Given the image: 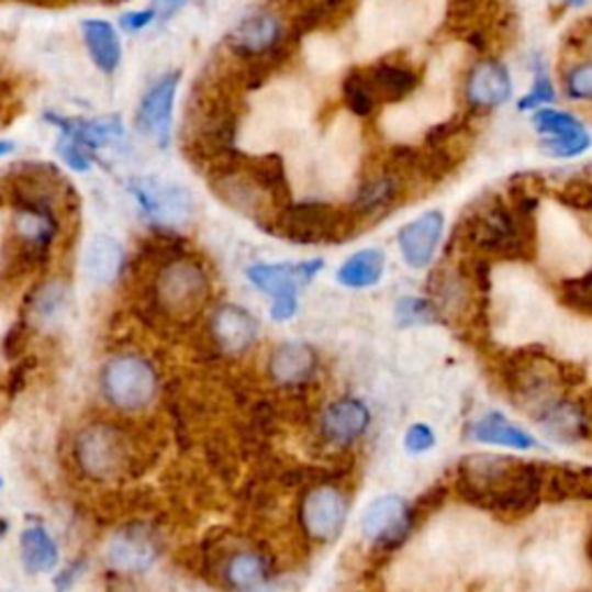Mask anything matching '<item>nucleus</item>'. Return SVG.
<instances>
[{
	"label": "nucleus",
	"instance_id": "f257e3e1",
	"mask_svg": "<svg viewBox=\"0 0 592 592\" xmlns=\"http://www.w3.org/2000/svg\"><path fill=\"white\" fill-rule=\"evenodd\" d=\"M544 466L502 454H470L454 477L456 493L479 510L512 521L533 514L541 500Z\"/></svg>",
	"mask_w": 592,
	"mask_h": 592
},
{
	"label": "nucleus",
	"instance_id": "f03ea898",
	"mask_svg": "<svg viewBox=\"0 0 592 592\" xmlns=\"http://www.w3.org/2000/svg\"><path fill=\"white\" fill-rule=\"evenodd\" d=\"M456 241H466L487 257L528 259L535 241V215H523L500 194H493L463 217Z\"/></svg>",
	"mask_w": 592,
	"mask_h": 592
},
{
	"label": "nucleus",
	"instance_id": "7ed1b4c3",
	"mask_svg": "<svg viewBox=\"0 0 592 592\" xmlns=\"http://www.w3.org/2000/svg\"><path fill=\"white\" fill-rule=\"evenodd\" d=\"M153 305L174 320L188 322L204 311L211 299V278L202 261L192 259L183 250L163 261V267L150 288Z\"/></svg>",
	"mask_w": 592,
	"mask_h": 592
},
{
	"label": "nucleus",
	"instance_id": "20e7f679",
	"mask_svg": "<svg viewBox=\"0 0 592 592\" xmlns=\"http://www.w3.org/2000/svg\"><path fill=\"white\" fill-rule=\"evenodd\" d=\"M355 221L357 217L349 211H340L326 202L305 200L282 206L271 215L265 230L301 246L343 244L353 236L349 232H355Z\"/></svg>",
	"mask_w": 592,
	"mask_h": 592
},
{
	"label": "nucleus",
	"instance_id": "39448f33",
	"mask_svg": "<svg viewBox=\"0 0 592 592\" xmlns=\"http://www.w3.org/2000/svg\"><path fill=\"white\" fill-rule=\"evenodd\" d=\"M104 401L119 412H142L158 396V372L139 355H116L100 372Z\"/></svg>",
	"mask_w": 592,
	"mask_h": 592
},
{
	"label": "nucleus",
	"instance_id": "423d86ee",
	"mask_svg": "<svg viewBox=\"0 0 592 592\" xmlns=\"http://www.w3.org/2000/svg\"><path fill=\"white\" fill-rule=\"evenodd\" d=\"M75 460L89 479L114 481L130 468L133 451H130L125 431L100 422L79 431L75 440Z\"/></svg>",
	"mask_w": 592,
	"mask_h": 592
},
{
	"label": "nucleus",
	"instance_id": "0eeeda50",
	"mask_svg": "<svg viewBox=\"0 0 592 592\" xmlns=\"http://www.w3.org/2000/svg\"><path fill=\"white\" fill-rule=\"evenodd\" d=\"M127 190L133 192L139 209L153 225L171 232L186 227L192 221L194 200L181 186L160 183L156 179H135L127 183Z\"/></svg>",
	"mask_w": 592,
	"mask_h": 592
},
{
	"label": "nucleus",
	"instance_id": "6e6552de",
	"mask_svg": "<svg viewBox=\"0 0 592 592\" xmlns=\"http://www.w3.org/2000/svg\"><path fill=\"white\" fill-rule=\"evenodd\" d=\"M347 504V493L334 481L313 484L305 491L299 507V521L305 537L313 541H334L345 525Z\"/></svg>",
	"mask_w": 592,
	"mask_h": 592
},
{
	"label": "nucleus",
	"instance_id": "1a4fd4ad",
	"mask_svg": "<svg viewBox=\"0 0 592 592\" xmlns=\"http://www.w3.org/2000/svg\"><path fill=\"white\" fill-rule=\"evenodd\" d=\"M416 523L412 504L401 495L372 500L361 516V535L380 551L399 548Z\"/></svg>",
	"mask_w": 592,
	"mask_h": 592
},
{
	"label": "nucleus",
	"instance_id": "9d476101",
	"mask_svg": "<svg viewBox=\"0 0 592 592\" xmlns=\"http://www.w3.org/2000/svg\"><path fill=\"white\" fill-rule=\"evenodd\" d=\"M181 83V70L165 72L160 79L150 83L137 109V127L144 135H150L160 148H167L171 142L174 125V102H177Z\"/></svg>",
	"mask_w": 592,
	"mask_h": 592
},
{
	"label": "nucleus",
	"instance_id": "9b49d317",
	"mask_svg": "<svg viewBox=\"0 0 592 592\" xmlns=\"http://www.w3.org/2000/svg\"><path fill=\"white\" fill-rule=\"evenodd\" d=\"M246 278L255 284L259 292L273 299L271 320L288 322L299 311V288L301 278L297 273V265H253L246 269Z\"/></svg>",
	"mask_w": 592,
	"mask_h": 592
},
{
	"label": "nucleus",
	"instance_id": "f8f14e48",
	"mask_svg": "<svg viewBox=\"0 0 592 592\" xmlns=\"http://www.w3.org/2000/svg\"><path fill=\"white\" fill-rule=\"evenodd\" d=\"M158 560V546L153 537L139 528H125L109 537L104 548V562L116 574L135 577L146 574Z\"/></svg>",
	"mask_w": 592,
	"mask_h": 592
},
{
	"label": "nucleus",
	"instance_id": "ddd939ff",
	"mask_svg": "<svg viewBox=\"0 0 592 592\" xmlns=\"http://www.w3.org/2000/svg\"><path fill=\"white\" fill-rule=\"evenodd\" d=\"M209 328L215 347L227 357L246 355L259 334L257 320L246 309L234 303L217 305L215 313L211 315Z\"/></svg>",
	"mask_w": 592,
	"mask_h": 592
},
{
	"label": "nucleus",
	"instance_id": "4468645a",
	"mask_svg": "<svg viewBox=\"0 0 592 592\" xmlns=\"http://www.w3.org/2000/svg\"><path fill=\"white\" fill-rule=\"evenodd\" d=\"M370 424V412L359 399H340L326 405L320 416V437L332 447L355 445Z\"/></svg>",
	"mask_w": 592,
	"mask_h": 592
},
{
	"label": "nucleus",
	"instance_id": "2eb2a0df",
	"mask_svg": "<svg viewBox=\"0 0 592 592\" xmlns=\"http://www.w3.org/2000/svg\"><path fill=\"white\" fill-rule=\"evenodd\" d=\"M445 232V215L426 211L399 232V248L410 269H426L435 259L437 246Z\"/></svg>",
	"mask_w": 592,
	"mask_h": 592
},
{
	"label": "nucleus",
	"instance_id": "dca6fc26",
	"mask_svg": "<svg viewBox=\"0 0 592 592\" xmlns=\"http://www.w3.org/2000/svg\"><path fill=\"white\" fill-rule=\"evenodd\" d=\"M320 368V357L305 343H282L278 345L267 364L269 378L282 389H301L309 384Z\"/></svg>",
	"mask_w": 592,
	"mask_h": 592
},
{
	"label": "nucleus",
	"instance_id": "f3484780",
	"mask_svg": "<svg viewBox=\"0 0 592 592\" xmlns=\"http://www.w3.org/2000/svg\"><path fill=\"white\" fill-rule=\"evenodd\" d=\"M47 123L60 130V139H68L86 150L104 148L112 142L121 139L125 127L121 116H104V119H70L60 114H45Z\"/></svg>",
	"mask_w": 592,
	"mask_h": 592
},
{
	"label": "nucleus",
	"instance_id": "a211bd4d",
	"mask_svg": "<svg viewBox=\"0 0 592 592\" xmlns=\"http://www.w3.org/2000/svg\"><path fill=\"white\" fill-rule=\"evenodd\" d=\"M468 102L474 109H495L512 98V75L500 60H481L468 75Z\"/></svg>",
	"mask_w": 592,
	"mask_h": 592
},
{
	"label": "nucleus",
	"instance_id": "6ab92c4d",
	"mask_svg": "<svg viewBox=\"0 0 592 592\" xmlns=\"http://www.w3.org/2000/svg\"><path fill=\"white\" fill-rule=\"evenodd\" d=\"M403 188H405V181L399 179L396 174L389 169L372 174V177L361 181L359 190L355 192L353 204H349V213H353L357 221L378 217L401 200Z\"/></svg>",
	"mask_w": 592,
	"mask_h": 592
},
{
	"label": "nucleus",
	"instance_id": "aec40b11",
	"mask_svg": "<svg viewBox=\"0 0 592 592\" xmlns=\"http://www.w3.org/2000/svg\"><path fill=\"white\" fill-rule=\"evenodd\" d=\"M81 269L89 282L100 284V288L114 284L125 269V248L114 236L96 234L83 250Z\"/></svg>",
	"mask_w": 592,
	"mask_h": 592
},
{
	"label": "nucleus",
	"instance_id": "412c9836",
	"mask_svg": "<svg viewBox=\"0 0 592 592\" xmlns=\"http://www.w3.org/2000/svg\"><path fill=\"white\" fill-rule=\"evenodd\" d=\"M58 234L56 211L37 206H14L12 213V236L19 244L37 250L40 255H49Z\"/></svg>",
	"mask_w": 592,
	"mask_h": 592
},
{
	"label": "nucleus",
	"instance_id": "4be33fe9",
	"mask_svg": "<svg viewBox=\"0 0 592 592\" xmlns=\"http://www.w3.org/2000/svg\"><path fill=\"white\" fill-rule=\"evenodd\" d=\"M364 77L370 86L372 98L382 104H399L420 89V75H416V70L399 63L372 65V68L364 70Z\"/></svg>",
	"mask_w": 592,
	"mask_h": 592
},
{
	"label": "nucleus",
	"instance_id": "5701e85b",
	"mask_svg": "<svg viewBox=\"0 0 592 592\" xmlns=\"http://www.w3.org/2000/svg\"><path fill=\"white\" fill-rule=\"evenodd\" d=\"M271 577V560L257 548H238L223 562V579L234 592H253Z\"/></svg>",
	"mask_w": 592,
	"mask_h": 592
},
{
	"label": "nucleus",
	"instance_id": "b1692460",
	"mask_svg": "<svg viewBox=\"0 0 592 592\" xmlns=\"http://www.w3.org/2000/svg\"><path fill=\"white\" fill-rule=\"evenodd\" d=\"M81 35L96 68L102 75H114L123 60V47L116 29L104 19H86L81 21Z\"/></svg>",
	"mask_w": 592,
	"mask_h": 592
},
{
	"label": "nucleus",
	"instance_id": "393cba45",
	"mask_svg": "<svg viewBox=\"0 0 592 592\" xmlns=\"http://www.w3.org/2000/svg\"><path fill=\"white\" fill-rule=\"evenodd\" d=\"M541 500L546 502L592 500V468L544 466Z\"/></svg>",
	"mask_w": 592,
	"mask_h": 592
},
{
	"label": "nucleus",
	"instance_id": "a878e982",
	"mask_svg": "<svg viewBox=\"0 0 592 592\" xmlns=\"http://www.w3.org/2000/svg\"><path fill=\"white\" fill-rule=\"evenodd\" d=\"M541 428L560 443H581L583 437L590 435L592 431V416L581 403L572 401H560L554 410H548L541 420Z\"/></svg>",
	"mask_w": 592,
	"mask_h": 592
},
{
	"label": "nucleus",
	"instance_id": "bb28decb",
	"mask_svg": "<svg viewBox=\"0 0 592 592\" xmlns=\"http://www.w3.org/2000/svg\"><path fill=\"white\" fill-rule=\"evenodd\" d=\"M19 551H21V565H24L29 574L52 572L58 562V544L45 525H40V523L29 525V528L21 530Z\"/></svg>",
	"mask_w": 592,
	"mask_h": 592
},
{
	"label": "nucleus",
	"instance_id": "cd10ccee",
	"mask_svg": "<svg viewBox=\"0 0 592 592\" xmlns=\"http://www.w3.org/2000/svg\"><path fill=\"white\" fill-rule=\"evenodd\" d=\"M470 435L474 443L500 445V447H512V449H533L537 445L530 433H525L523 428L507 422V416L500 412L481 416V420L472 426Z\"/></svg>",
	"mask_w": 592,
	"mask_h": 592
},
{
	"label": "nucleus",
	"instance_id": "c85d7f7f",
	"mask_svg": "<svg viewBox=\"0 0 592 592\" xmlns=\"http://www.w3.org/2000/svg\"><path fill=\"white\" fill-rule=\"evenodd\" d=\"M384 253L378 248H366L355 253L353 257H347L343 261V267L338 269V282L343 288L349 290H366L378 284L382 273H384Z\"/></svg>",
	"mask_w": 592,
	"mask_h": 592
},
{
	"label": "nucleus",
	"instance_id": "c756f323",
	"mask_svg": "<svg viewBox=\"0 0 592 592\" xmlns=\"http://www.w3.org/2000/svg\"><path fill=\"white\" fill-rule=\"evenodd\" d=\"M68 282L52 278L40 282L37 288H33L29 301H26V313L33 322H42V324H52L54 320H58L65 311V305H68Z\"/></svg>",
	"mask_w": 592,
	"mask_h": 592
},
{
	"label": "nucleus",
	"instance_id": "7c9ffc66",
	"mask_svg": "<svg viewBox=\"0 0 592 592\" xmlns=\"http://www.w3.org/2000/svg\"><path fill=\"white\" fill-rule=\"evenodd\" d=\"M533 127L541 137H577L588 133L585 125L569 112L544 107L533 114Z\"/></svg>",
	"mask_w": 592,
	"mask_h": 592
},
{
	"label": "nucleus",
	"instance_id": "2f4dec72",
	"mask_svg": "<svg viewBox=\"0 0 592 592\" xmlns=\"http://www.w3.org/2000/svg\"><path fill=\"white\" fill-rule=\"evenodd\" d=\"M343 102L345 107L353 112L357 119H368L372 112H376V98L370 93V86L364 77V70H353L347 72V77L343 79Z\"/></svg>",
	"mask_w": 592,
	"mask_h": 592
},
{
	"label": "nucleus",
	"instance_id": "473e14b6",
	"mask_svg": "<svg viewBox=\"0 0 592 592\" xmlns=\"http://www.w3.org/2000/svg\"><path fill=\"white\" fill-rule=\"evenodd\" d=\"M440 313H437L435 303L424 297H403L396 301V322L401 326H414V324H433L440 322Z\"/></svg>",
	"mask_w": 592,
	"mask_h": 592
},
{
	"label": "nucleus",
	"instance_id": "72a5a7b5",
	"mask_svg": "<svg viewBox=\"0 0 592 592\" xmlns=\"http://www.w3.org/2000/svg\"><path fill=\"white\" fill-rule=\"evenodd\" d=\"M556 100V89L551 83V77H548V70L544 60L537 56L535 65H533V89L528 96H523L518 102L521 112H530V109L551 104Z\"/></svg>",
	"mask_w": 592,
	"mask_h": 592
},
{
	"label": "nucleus",
	"instance_id": "f704fd0d",
	"mask_svg": "<svg viewBox=\"0 0 592 592\" xmlns=\"http://www.w3.org/2000/svg\"><path fill=\"white\" fill-rule=\"evenodd\" d=\"M556 197L562 206L592 215V179L569 181Z\"/></svg>",
	"mask_w": 592,
	"mask_h": 592
},
{
	"label": "nucleus",
	"instance_id": "c9c22d12",
	"mask_svg": "<svg viewBox=\"0 0 592 592\" xmlns=\"http://www.w3.org/2000/svg\"><path fill=\"white\" fill-rule=\"evenodd\" d=\"M592 146V137L590 133L577 135V137H546L541 142V148L548 153V156L554 158H577L583 156V153Z\"/></svg>",
	"mask_w": 592,
	"mask_h": 592
},
{
	"label": "nucleus",
	"instance_id": "e433bc0d",
	"mask_svg": "<svg viewBox=\"0 0 592 592\" xmlns=\"http://www.w3.org/2000/svg\"><path fill=\"white\" fill-rule=\"evenodd\" d=\"M567 96L579 102H592V60L574 65L565 75Z\"/></svg>",
	"mask_w": 592,
	"mask_h": 592
},
{
	"label": "nucleus",
	"instance_id": "4c0bfd02",
	"mask_svg": "<svg viewBox=\"0 0 592 592\" xmlns=\"http://www.w3.org/2000/svg\"><path fill=\"white\" fill-rule=\"evenodd\" d=\"M56 153H58V158L68 165L72 171H79V174H86V171H91V158H89V150L68 142V139H60L58 146H56Z\"/></svg>",
	"mask_w": 592,
	"mask_h": 592
},
{
	"label": "nucleus",
	"instance_id": "58836bf2",
	"mask_svg": "<svg viewBox=\"0 0 592 592\" xmlns=\"http://www.w3.org/2000/svg\"><path fill=\"white\" fill-rule=\"evenodd\" d=\"M435 447V433L428 424H412L405 433V449L410 454H424Z\"/></svg>",
	"mask_w": 592,
	"mask_h": 592
},
{
	"label": "nucleus",
	"instance_id": "ea45409f",
	"mask_svg": "<svg viewBox=\"0 0 592 592\" xmlns=\"http://www.w3.org/2000/svg\"><path fill=\"white\" fill-rule=\"evenodd\" d=\"M156 19H158V12L148 5V8H144V10H133V12L121 14L119 24H121V29L127 31V33H142V31L148 29Z\"/></svg>",
	"mask_w": 592,
	"mask_h": 592
},
{
	"label": "nucleus",
	"instance_id": "a19ab883",
	"mask_svg": "<svg viewBox=\"0 0 592 592\" xmlns=\"http://www.w3.org/2000/svg\"><path fill=\"white\" fill-rule=\"evenodd\" d=\"M562 303L569 311H577L581 315L592 317V292L574 294V292H562Z\"/></svg>",
	"mask_w": 592,
	"mask_h": 592
},
{
	"label": "nucleus",
	"instance_id": "79ce46f5",
	"mask_svg": "<svg viewBox=\"0 0 592 592\" xmlns=\"http://www.w3.org/2000/svg\"><path fill=\"white\" fill-rule=\"evenodd\" d=\"M188 3H190V0H153L150 8L158 12V19L169 21L171 16H177Z\"/></svg>",
	"mask_w": 592,
	"mask_h": 592
},
{
	"label": "nucleus",
	"instance_id": "37998d69",
	"mask_svg": "<svg viewBox=\"0 0 592 592\" xmlns=\"http://www.w3.org/2000/svg\"><path fill=\"white\" fill-rule=\"evenodd\" d=\"M322 269H324V259H320V257H315V259H305V261H299V265H297V273H299V278H301L303 284L313 282V278H315Z\"/></svg>",
	"mask_w": 592,
	"mask_h": 592
},
{
	"label": "nucleus",
	"instance_id": "c03bdc74",
	"mask_svg": "<svg viewBox=\"0 0 592 592\" xmlns=\"http://www.w3.org/2000/svg\"><path fill=\"white\" fill-rule=\"evenodd\" d=\"M16 150V144L10 142V139H0V158H5L10 156V153Z\"/></svg>",
	"mask_w": 592,
	"mask_h": 592
},
{
	"label": "nucleus",
	"instance_id": "a18cd8bd",
	"mask_svg": "<svg viewBox=\"0 0 592 592\" xmlns=\"http://www.w3.org/2000/svg\"><path fill=\"white\" fill-rule=\"evenodd\" d=\"M8 533H10V521L0 516V539H3Z\"/></svg>",
	"mask_w": 592,
	"mask_h": 592
},
{
	"label": "nucleus",
	"instance_id": "49530a36",
	"mask_svg": "<svg viewBox=\"0 0 592 592\" xmlns=\"http://www.w3.org/2000/svg\"><path fill=\"white\" fill-rule=\"evenodd\" d=\"M567 3H572V5L581 8V5H585V0H567Z\"/></svg>",
	"mask_w": 592,
	"mask_h": 592
},
{
	"label": "nucleus",
	"instance_id": "de8ad7c7",
	"mask_svg": "<svg viewBox=\"0 0 592 592\" xmlns=\"http://www.w3.org/2000/svg\"><path fill=\"white\" fill-rule=\"evenodd\" d=\"M588 554H590V560H592V537H590V546H588Z\"/></svg>",
	"mask_w": 592,
	"mask_h": 592
},
{
	"label": "nucleus",
	"instance_id": "09e8293b",
	"mask_svg": "<svg viewBox=\"0 0 592 592\" xmlns=\"http://www.w3.org/2000/svg\"><path fill=\"white\" fill-rule=\"evenodd\" d=\"M0 491H3V477H0Z\"/></svg>",
	"mask_w": 592,
	"mask_h": 592
}]
</instances>
